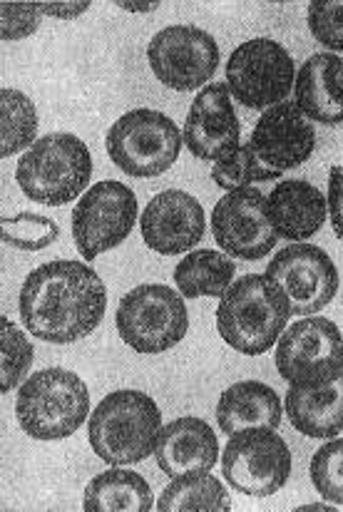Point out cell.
<instances>
[{
    "instance_id": "obj_1",
    "label": "cell",
    "mask_w": 343,
    "mask_h": 512,
    "mask_svg": "<svg viewBox=\"0 0 343 512\" xmlns=\"http://www.w3.org/2000/svg\"><path fill=\"white\" fill-rule=\"evenodd\" d=\"M107 309L105 281L85 261H50L30 271L20 289V319L35 339L75 343L100 326Z\"/></svg>"
},
{
    "instance_id": "obj_2",
    "label": "cell",
    "mask_w": 343,
    "mask_h": 512,
    "mask_svg": "<svg viewBox=\"0 0 343 512\" xmlns=\"http://www.w3.org/2000/svg\"><path fill=\"white\" fill-rule=\"evenodd\" d=\"M162 430V413L147 393L115 391L90 413L87 438L92 450L107 465H137L155 453Z\"/></svg>"
},
{
    "instance_id": "obj_3",
    "label": "cell",
    "mask_w": 343,
    "mask_h": 512,
    "mask_svg": "<svg viewBox=\"0 0 343 512\" xmlns=\"http://www.w3.org/2000/svg\"><path fill=\"white\" fill-rule=\"evenodd\" d=\"M289 316L284 291L266 274H247L219 301L217 329L234 351L261 356L281 339Z\"/></svg>"
},
{
    "instance_id": "obj_4",
    "label": "cell",
    "mask_w": 343,
    "mask_h": 512,
    "mask_svg": "<svg viewBox=\"0 0 343 512\" xmlns=\"http://www.w3.org/2000/svg\"><path fill=\"white\" fill-rule=\"evenodd\" d=\"M15 416L30 438L65 440L90 416V391L73 371L43 368L18 388Z\"/></svg>"
},
{
    "instance_id": "obj_5",
    "label": "cell",
    "mask_w": 343,
    "mask_h": 512,
    "mask_svg": "<svg viewBox=\"0 0 343 512\" xmlns=\"http://www.w3.org/2000/svg\"><path fill=\"white\" fill-rule=\"evenodd\" d=\"M92 177V157L80 137L53 132L35 142L20 157L15 179L23 194L45 207H63L73 202Z\"/></svg>"
},
{
    "instance_id": "obj_6",
    "label": "cell",
    "mask_w": 343,
    "mask_h": 512,
    "mask_svg": "<svg viewBox=\"0 0 343 512\" xmlns=\"http://www.w3.org/2000/svg\"><path fill=\"white\" fill-rule=\"evenodd\" d=\"M105 145L117 170L147 179L170 170L182 152L184 137L165 112L132 110L110 127Z\"/></svg>"
},
{
    "instance_id": "obj_7",
    "label": "cell",
    "mask_w": 343,
    "mask_h": 512,
    "mask_svg": "<svg viewBox=\"0 0 343 512\" xmlns=\"http://www.w3.org/2000/svg\"><path fill=\"white\" fill-rule=\"evenodd\" d=\"M120 339L137 353H165L189 331L182 294L162 284H142L122 296L115 316Z\"/></svg>"
},
{
    "instance_id": "obj_8",
    "label": "cell",
    "mask_w": 343,
    "mask_h": 512,
    "mask_svg": "<svg viewBox=\"0 0 343 512\" xmlns=\"http://www.w3.org/2000/svg\"><path fill=\"white\" fill-rule=\"evenodd\" d=\"M274 358L291 386H329L343 373V334L324 316H306L281 334Z\"/></svg>"
},
{
    "instance_id": "obj_9",
    "label": "cell",
    "mask_w": 343,
    "mask_h": 512,
    "mask_svg": "<svg viewBox=\"0 0 343 512\" xmlns=\"http://www.w3.org/2000/svg\"><path fill=\"white\" fill-rule=\"evenodd\" d=\"M294 83V58L271 38L247 40L227 60L229 92L249 110H269L286 102Z\"/></svg>"
},
{
    "instance_id": "obj_10",
    "label": "cell",
    "mask_w": 343,
    "mask_h": 512,
    "mask_svg": "<svg viewBox=\"0 0 343 512\" xmlns=\"http://www.w3.org/2000/svg\"><path fill=\"white\" fill-rule=\"evenodd\" d=\"M224 480L252 498L279 493L291 475V450L271 428L239 430L224 445Z\"/></svg>"
},
{
    "instance_id": "obj_11",
    "label": "cell",
    "mask_w": 343,
    "mask_h": 512,
    "mask_svg": "<svg viewBox=\"0 0 343 512\" xmlns=\"http://www.w3.org/2000/svg\"><path fill=\"white\" fill-rule=\"evenodd\" d=\"M137 222V197L115 179L97 182L73 209V239L85 261L120 247Z\"/></svg>"
},
{
    "instance_id": "obj_12",
    "label": "cell",
    "mask_w": 343,
    "mask_h": 512,
    "mask_svg": "<svg viewBox=\"0 0 343 512\" xmlns=\"http://www.w3.org/2000/svg\"><path fill=\"white\" fill-rule=\"evenodd\" d=\"M147 60L162 85L177 92L202 90L219 68V45L207 30L170 25L150 40Z\"/></svg>"
},
{
    "instance_id": "obj_13",
    "label": "cell",
    "mask_w": 343,
    "mask_h": 512,
    "mask_svg": "<svg viewBox=\"0 0 343 512\" xmlns=\"http://www.w3.org/2000/svg\"><path fill=\"white\" fill-rule=\"evenodd\" d=\"M266 276L284 291L291 316H314L339 291V269L316 244H291L266 266Z\"/></svg>"
},
{
    "instance_id": "obj_14",
    "label": "cell",
    "mask_w": 343,
    "mask_h": 512,
    "mask_svg": "<svg viewBox=\"0 0 343 512\" xmlns=\"http://www.w3.org/2000/svg\"><path fill=\"white\" fill-rule=\"evenodd\" d=\"M212 232L227 256L242 261L264 259L276 247L266 197L254 187L234 189L217 202L212 212Z\"/></svg>"
},
{
    "instance_id": "obj_15",
    "label": "cell",
    "mask_w": 343,
    "mask_h": 512,
    "mask_svg": "<svg viewBox=\"0 0 343 512\" xmlns=\"http://www.w3.org/2000/svg\"><path fill=\"white\" fill-rule=\"evenodd\" d=\"M249 147L266 170L284 174L301 167L314 155L316 132L296 102L286 100L264 110L254 125Z\"/></svg>"
},
{
    "instance_id": "obj_16",
    "label": "cell",
    "mask_w": 343,
    "mask_h": 512,
    "mask_svg": "<svg viewBox=\"0 0 343 512\" xmlns=\"http://www.w3.org/2000/svg\"><path fill=\"white\" fill-rule=\"evenodd\" d=\"M184 145L197 160H214L239 147L242 122L232 105V92L224 83H209L197 92L184 122Z\"/></svg>"
},
{
    "instance_id": "obj_17",
    "label": "cell",
    "mask_w": 343,
    "mask_h": 512,
    "mask_svg": "<svg viewBox=\"0 0 343 512\" xmlns=\"http://www.w3.org/2000/svg\"><path fill=\"white\" fill-rule=\"evenodd\" d=\"M142 239L157 254H184L202 242L207 232L204 207L182 189H165L140 217Z\"/></svg>"
},
{
    "instance_id": "obj_18",
    "label": "cell",
    "mask_w": 343,
    "mask_h": 512,
    "mask_svg": "<svg viewBox=\"0 0 343 512\" xmlns=\"http://www.w3.org/2000/svg\"><path fill=\"white\" fill-rule=\"evenodd\" d=\"M271 227L276 237L306 242L324 227L329 204L324 192L306 179H284L266 194Z\"/></svg>"
},
{
    "instance_id": "obj_19",
    "label": "cell",
    "mask_w": 343,
    "mask_h": 512,
    "mask_svg": "<svg viewBox=\"0 0 343 512\" xmlns=\"http://www.w3.org/2000/svg\"><path fill=\"white\" fill-rule=\"evenodd\" d=\"M155 458L162 473L170 478L212 470L219 460V440L207 421L184 416L160 430Z\"/></svg>"
},
{
    "instance_id": "obj_20",
    "label": "cell",
    "mask_w": 343,
    "mask_h": 512,
    "mask_svg": "<svg viewBox=\"0 0 343 512\" xmlns=\"http://www.w3.org/2000/svg\"><path fill=\"white\" fill-rule=\"evenodd\" d=\"M296 107L306 120L321 125L343 122V58L334 53H316L301 65L294 83Z\"/></svg>"
},
{
    "instance_id": "obj_21",
    "label": "cell",
    "mask_w": 343,
    "mask_h": 512,
    "mask_svg": "<svg viewBox=\"0 0 343 512\" xmlns=\"http://www.w3.org/2000/svg\"><path fill=\"white\" fill-rule=\"evenodd\" d=\"M284 421L279 393L261 381H239L219 396L217 423L224 435L249 428L276 430Z\"/></svg>"
},
{
    "instance_id": "obj_22",
    "label": "cell",
    "mask_w": 343,
    "mask_h": 512,
    "mask_svg": "<svg viewBox=\"0 0 343 512\" xmlns=\"http://www.w3.org/2000/svg\"><path fill=\"white\" fill-rule=\"evenodd\" d=\"M286 418L306 438H334L343 433V373L321 388L291 386L284 396Z\"/></svg>"
},
{
    "instance_id": "obj_23",
    "label": "cell",
    "mask_w": 343,
    "mask_h": 512,
    "mask_svg": "<svg viewBox=\"0 0 343 512\" xmlns=\"http://www.w3.org/2000/svg\"><path fill=\"white\" fill-rule=\"evenodd\" d=\"M83 508L87 512H147L155 508L147 480L135 470L112 465L87 483Z\"/></svg>"
},
{
    "instance_id": "obj_24",
    "label": "cell",
    "mask_w": 343,
    "mask_h": 512,
    "mask_svg": "<svg viewBox=\"0 0 343 512\" xmlns=\"http://www.w3.org/2000/svg\"><path fill=\"white\" fill-rule=\"evenodd\" d=\"M237 266L227 254L202 249L184 256L174 269V284L184 299H199V296H212L222 299L232 289Z\"/></svg>"
},
{
    "instance_id": "obj_25",
    "label": "cell",
    "mask_w": 343,
    "mask_h": 512,
    "mask_svg": "<svg viewBox=\"0 0 343 512\" xmlns=\"http://www.w3.org/2000/svg\"><path fill=\"white\" fill-rule=\"evenodd\" d=\"M157 510L224 512L232 510V500H229L222 480L209 475V470H199V473H187L172 478V483L162 490L160 500H157Z\"/></svg>"
},
{
    "instance_id": "obj_26",
    "label": "cell",
    "mask_w": 343,
    "mask_h": 512,
    "mask_svg": "<svg viewBox=\"0 0 343 512\" xmlns=\"http://www.w3.org/2000/svg\"><path fill=\"white\" fill-rule=\"evenodd\" d=\"M0 157L8 160L18 152L30 150L35 145V132H38V112L33 100L25 92L3 87L0 92Z\"/></svg>"
},
{
    "instance_id": "obj_27",
    "label": "cell",
    "mask_w": 343,
    "mask_h": 512,
    "mask_svg": "<svg viewBox=\"0 0 343 512\" xmlns=\"http://www.w3.org/2000/svg\"><path fill=\"white\" fill-rule=\"evenodd\" d=\"M0 356H3V366H0V393H10L13 388L23 386L25 376L33 366V343L25 339L23 331L13 324L10 319H0Z\"/></svg>"
},
{
    "instance_id": "obj_28",
    "label": "cell",
    "mask_w": 343,
    "mask_h": 512,
    "mask_svg": "<svg viewBox=\"0 0 343 512\" xmlns=\"http://www.w3.org/2000/svg\"><path fill=\"white\" fill-rule=\"evenodd\" d=\"M276 177L281 174L266 170L249 145H239L234 152L219 157L212 167V179L217 182V187L227 189V192L252 187L254 182H271Z\"/></svg>"
},
{
    "instance_id": "obj_29",
    "label": "cell",
    "mask_w": 343,
    "mask_h": 512,
    "mask_svg": "<svg viewBox=\"0 0 343 512\" xmlns=\"http://www.w3.org/2000/svg\"><path fill=\"white\" fill-rule=\"evenodd\" d=\"M60 227L50 217L23 212L3 219V244L20 252H43L58 242Z\"/></svg>"
},
{
    "instance_id": "obj_30",
    "label": "cell",
    "mask_w": 343,
    "mask_h": 512,
    "mask_svg": "<svg viewBox=\"0 0 343 512\" xmlns=\"http://www.w3.org/2000/svg\"><path fill=\"white\" fill-rule=\"evenodd\" d=\"M309 473L321 498L334 505H343V438L329 440L316 450Z\"/></svg>"
},
{
    "instance_id": "obj_31",
    "label": "cell",
    "mask_w": 343,
    "mask_h": 512,
    "mask_svg": "<svg viewBox=\"0 0 343 512\" xmlns=\"http://www.w3.org/2000/svg\"><path fill=\"white\" fill-rule=\"evenodd\" d=\"M309 30L324 48L343 53V0H314L309 5Z\"/></svg>"
},
{
    "instance_id": "obj_32",
    "label": "cell",
    "mask_w": 343,
    "mask_h": 512,
    "mask_svg": "<svg viewBox=\"0 0 343 512\" xmlns=\"http://www.w3.org/2000/svg\"><path fill=\"white\" fill-rule=\"evenodd\" d=\"M3 40H20L35 33L43 8L35 3H3Z\"/></svg>"
},
{
    "instance_id": "obj_33",
    "label": "cell",
    "mask_w": 343,
    "mask_h": 512,
    "mask_svg": "<svg viewBox=\"0 0 343 512\" xmlns=\"http://www.w3.org/2000/svg\"><path fill=\"white\" fill-rule=\"evenodd\" d=\"M326 204H329L331 227H334L336 237L343 239V167L339 165L329 170V197H326Z\"/></svg>"
},
{
    "instance_id": "obj_34",
    "label": "cell",
    "mask_w": 343,
    "mask_h": 512,
    "mask_svg": "<svg viewBox=\"0 0 343 512\" xmlns=\"http://www.w3.org/2000/svg\"><path fill=\"white\" fill-rule=\"evenodd\" d=\"M45 15H55V18H78L83 15L90 3H48V5H40Z\"/></svg>"
},
{
    "instance_id": "obj_35",
    "label": "cell",
    "mask_w": 343,
    "mask_h": 512,
    "mask_svg": "<svg viewBox=\"0 0 343 512\" xmlns=\"http://www.w3.org/2000/svg\"><path fill=\"white\" fill-rule=\"evenodd\" d=\"M117 8L130 10V13H152V10H157V8H160V5H157V3H145V5H135V3H117Z\"/></svg>"
},
{
    "instance_id": "obj_36",
    "label": "cell",
    "mask_w": 343,
    "mask_h": 512,
    "mask_svg": "<svg viewBox=\"0 0 343 512\" xmlns=\"http://www.w3.org/2000/svg\"><path fill=\"white\" fill-rule=\"evenodd\" d=\"M299 510H334V508L326 503H319V505H304V508H299Z\"/></svg>"
}]
</instances>
